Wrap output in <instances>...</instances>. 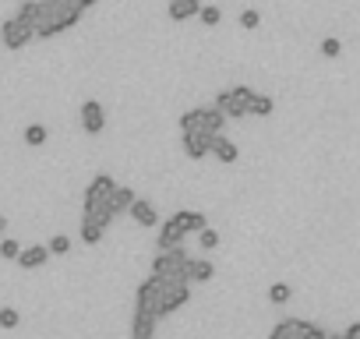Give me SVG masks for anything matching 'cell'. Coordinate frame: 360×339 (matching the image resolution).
Returning <instances> with one entry per match:
<instances>
[{
	"label": "cell",
	"mask_w": 360,
	"mask_h": 339,
	"mask_svg": "<svg viewBox=\"0 0 360 339\" xmlns=\"http://www.w3.org/2000/svg\"><path fill=\"white\" fill-rule=\"evenodd\" d=\"M82 8L78 0H39V18L32 25V36L36 39H50V36H60L64 29H75L82 22Z\"/></svg>",
	"instance_id": "6da1fadb"
},
{
	"label": "cell",
	"mask_w": 360,
	"mask_h": 339,
	"mask_svg": "<svg viewBox=\"0 0 360 339\" xmlns=\"http://www.w3.org/2000/svg\"><path fill=\"white\" fill-rule=\"evenodd\" d=\"M152 279V293H155V307H159V318H166L169 311L184 307L191 300V283L184 279H173V276H148Z\"/></svg>",
	"instance_id": "7a4b0ae2"
},
{
	"label": "cell",
	"mask_w": 360,
	"mask_h": 339,
	"mask_svg": "<svg viewBox=\"0 0 360 339\" xmlns=\"http://www.w3.org/2000/svg\"><path fill=\"white\" fill-rule=\"evenodd\" d=\"M113 188H117V181H113L110 174H96L92 184L85 188V216L99 219L103 226L113 223V212H110V195H113Z\"/></svg>",
	"instance_id": "3957f363"
},
{
	"label": "cell",
	"mask_w": 360,
	"mask_h": 339,
	"mask_svg": "<svg viewBox=\"0 0 360 339\" xmlns=\"http://www.w3.org/2000/svg\"><path fill=\"white\" fill-rule=\"evenodd\" d=\"M188 272H191V255L184 251V244L166 248V251H159V255L152 258V276H173V279L191 283Z\"/></svg>",
	"instance_id": "277c9868"
},
{
	"label": "cell",
	"mask_w": 360,
	"mask_h": 339,
	"mask_svg": "<svg viewBox=\"0 0 360 339\" xmlns=\"http://www.w3.org/2000/svg\"><path fill=\"white\" fill-rule=\"evenodd\" d=\"M226 117L216 106H195L188 113H180V131H198V134H223Z\"/></svg>",
	"instance_id": "5b68a950"
},
{
	"label": "cell",
	"mask_w": 360,
	"mask_h": 339,
	"mask_svg": "<svg viewBox=\"0 0 360 339\" xmlns=\"http://www.w3.org/2000/svg\"><path fill=\"white\" fill-rule=\"evenodd\" d=\"M251 96H255V89H248V85H233V89H223V92H216V110L230 120V117H248V106H251Z\"/></svg>",
	"instance_id": "8992f818"
},
{
	"label": "cell",
	"mask_w": 360,
	"mask_h": 339,
	"mask_svg": "<svg viewBox=\"0 0 360 339\" xmlns=\"http://www.w3.org/2000/svg\"><path fill=\"white\" fill-rule=\"evenodd\" d=\"M36 36H32V25H25V22H18V18H8L4 25H0V43H4L8 50H25L29 43H32Z\"/></svg>",
	"instance_id": "52a82bcc"
},
{
	"label": "cell",
	"mask_w": 360,
	"mask_h": 339,
	"mask_svg": "<svg viewBox=\"0 0 360 339\" xmlns=\"http://www.w3.org/2000/svg\"><path fill=\"white\" fill-rule=\"evenodd\" d=\"M184 237H188V226H184V212H176V216H169L162 226H159V237H155V248L159 251H166V248H176V244H184Z\"/></svg>",
	"instance_id": "ba28073f"
},
{
	"label": "cell",
	"mask_w": 360,
	"mask_h": 339,
	"mask_svg": "<svg viewBox=\"0 0 360 339\" xmlns=\"http://www.w3.org/2000/svg\"><path fill=\"white\" fill-rule=\"evenodd\" d=\"M78 120H82V131L85 134H103L106 131V110H103V103L85 99L82 110H78Z\"/></svg>",
	"instance_id": "9c48e42d"
},
{
	"label": "cell",
	"mask_w": 360,
	"mask_h": 339,
	"mask_svg": "<svg viewBox=\"0 0 360 339\" xmlns=\"http://www.w3.org/2000/svg\"><path fill=\"white\" fill-rule=\"evenodd\" d=\"M212 138H216V134L184 131V152H188V159H205V155H209V148H212Z\"/></svg>",
	"instance_id": "30bf717a"
},
{
	"label": "cell",
	"mask_w": 360,
	"mask_h": 339,
	"mask_svg": "<svg viewBox=\"0 0 360 339\" xmlns=\"http://www.w3.org/2000/svg\"><path fill=\"white\" fill-rule=\"evenodd\" d=\"M127 216H131L138 226H159V212L152 209V202H145V198H138V195H134V202L127 205Z\"/></svg>",
	"instance_id": "8fae6325"
},
{
	"label": "cell",
	"mask_w": 360,
	"mask_h": 339,
	"mask_svg": "<svg viewBox=\"0 0 360 339\" xmlns=\"http://www.w3.org/2000/svg\"><path fill=\"white\" fill-rule=\"evenodd\" d=\"M15 262H18L22 269H43V265L50 262V251H46V244H32V248H22Z\"/></svg>",
	"instance_id": "7c38bea8"
},
{
	"label": "cell",
	"mask_w": 360,
	"mask_h": 339,
	"mask_svg": "<svg viewBox=\"0 0 360 339\" xmlns=\"http://www.w3.org/2000/svg\"><path fill=\"white\" fill-rule=\"evenodd\" d=\"M134 311H141V314H152V318H159V307H155V293H152V279L138 283V290H134Z\"/></svg>",
	"instance_id": "4fadbf2b"
},
{
	"label": "cell",
	"mask_w": 360,
	"mask_h": 339,
	"mask_svg": "<svg viewBox=\"0 0 360 339\" xmlns=\"http://www.w3.org/2000/svg\"><path fill=\"white\" fill-rule=\"evenodd\" d=\"M155 328H159V318L134 311V318H131V339H155Z\"/></svg>",
	"instance_id": "5bb4252c"
},
{
	"label": "cell",
	"mask_w": 360,
	"mask_h": 339,
	"mask_svg": "<svg viewBox=\"0 0 360 339\" xmlns=\"http://www.w3.org/2000/svg\"><path fill=\"white\" fill-rule=\"evenodd\" d=\"M209 155H216L219 162H237V159H240V148H237L230 138L216 134V138H212V148H209Z\"/></svg>",
	"instance_id": "9a60e30c"
},
{
	"label": "cell",
	"mask_w": 360,
	"mask_h": 339,
	"mask_svg": "<svg viewBox=\"0 0 360 339\" xmlns=\"http://www.w3.org/2000/svg\"><path fill=\"white\" fill-rule=\"evenodd\" d=\"M198 8H202V0H169V18L173 22H188V18H195L198 15Z\"/></svg>",
	"instance_id": "2e32d148"
},
{
	"label": "cell",
	"mask_w": 360,
	"mask_h": 339,
	"mask_svg": "<svg viewBox=\"0 0 360 339\" xmlns=\"http://www.w3.org/2000/svg\"><path fill=\"white\" fill-rule=\"evenodd\" d=\"M78 237H82L85 244H99V241L106 237V226H103L99 219H92V216H82V226H78Z\"/></svg>",
	"instance_id": "e0dca14e"
},
{
	"label": "cell",
	"mask_w": 360,
	"mask_h": 339,
	"mask_svg": "<svg viewBox=\"0 0 360 339\" xmlns=\"http://www.w3.org/2000/svg\"><path fill=\"white\" fill-rule=\"evenodd\" d=\"M131 202H134V191L117 184V188H113V195H110V212H113V219H117V216H124Z\"/></svg>",
	"instance_id": "ac0fdd59"
},
{
	"label": "cell",
	"mask_w": 360,
	"mask_h": 339,
	"mask_svg": "<svg viewBox=\"0 0 360 339\" xmlns=\"http://www.w3.org/2000/svg\"><path fill=\"white\" fill-rule=\"evenodd\" d=\"M300 328H304L300 318H283V321L269 332V339H300Z\"/></svg>",
	"instance_id": "d6986e66"
},
{
	"label": "cell",
	"mask_w": 360,
	"mask_h": 339,
	"mask_svg": "<svg viewBox=\"0 0 360 339\" xmlns=\"http://www.w3.org/2000/svg\"><path fill=\"white\" fill-rule=\"evenodd\" d=\"M248 113H251V117H272V113H276V99H272V96H265V92H255V96H251Z\"/></svg>",
	"instance_id": "ffe728a7"
},
{
	"label": "cell",
	"mask_w": 360,
	"mask_h": 339,
	"mask_svg": "<svg viewBox=\"0 0 360 339\" xmlns=\"http://www.w3.org/2000/svg\"><path fill=\"white\" fill-rule=\"evenodd\" d=\"M212 276H216L212 262H205V258H191V272H188V279H191V283H209Z\"/></svg>",
	"instance_id": "44dd1931"
},
{
	"label": "cell",
	"mask_w": 360,
	"mask_h": 339,
	"mask_svg": "<svg viewBox=\"0 0 360 339\" xmlns=\"http://www.w3.org/2000/svg\"><path fill=\"white\" fill-rule=\"evenodd\" d=\"M22 138H25V145L39 148V145H46V141H50V131H46V124H29Z\"/></svg>",
	"instance_id": "7402d4cb"
},
{
	"label": "cell",
	"mask_w": 360,
	"mask_h": 339,
	"mask_svg": "<svg viewBox=\"0 0 360 339\" xmlns=\"http://www.w3.org/2000/svg\"><path fill=\"white\" fill-rule=\"evenodd\" d=\"M15 18L25 22V25H36V18H39V0H22L18 11H15Z\"/></svg>",
	"instance_id": "603a6c76"
},
{
	"label": "cell",
	"mask_w": 360,
	"mask_h": 339,
	"mask_svg": "<svg viewBox=\"0 0 360 339\" xmlns=\"http://www.w3.org/2000/svg\"><path fill=\"white\" fill-rule=\"evenodd\" d=\"M290 297H293V286H290V283H272V286H269V300H272V304H286Z\"/></svg>",
	"instance_id": "cb8c5ba5"
},
{
	"label": "cell",
	"mask_w": 360,
	"mask_h": 339,
	"mask_svg": "<svg viewBox=\"0 0 360 339\" xmlns=\"http://www.w3.org/2000/svg\"><path fill=\"white\" fill-rule=\"evenodd\" d=\"M195 18H202V25H209V29H216V25L223 22V11L209 4V8H198V15H195Z\"/></svg>",
	"instance_id": "d4e9b609"
},
{
	"label": "cell",
	"mask_w": 360,
	"mask_h": 339,
	"mask_svg": "<svg viewBox=\"0 0 360 339\" xmlns=\"http://www.w3.org/2000/svg\"><path fill=\"white\" fill-rule=\"evenodd\" d=\"M184 226H188V234H198L209 226V219H205V212H184Z\"/></svg>",
	"instance_id": "484cf974"
},
{
	"label": "cell",
	"mask_w": 360,
	"mask_h": 339,
	"mask_svg": "<svg viewBox=\"0 0 360 339\" xmlns=\"http://www.w3.org/2000/svg\"><path fill=\"white\" fill-rule=\"evenodd\" d=\"M198 248H202V251H216V248H219V234L209 230V226L198 230Z\"/></svg>",
	"instance_id": "4316f807"
},
{
	"label": "cell",
	"mask_w": 360,
	"mask_h": 339,
	"mask_svg": "<svg viewBox=\"0 0 360 339\" xmlns=\"http://www.w3.org/2000/svg\"><path fill=\"white\" fill-rule=\"evenodd\" d=\"M46 251H50V255H68V251H71V237H68V234H57V237H50Z\"/></svg>",
	"instance_id": "83f0119b"
},
{
	"label": "cell",
	"mask_w": 360,
	"mask_h": 339,
	"mask_svg": "<svg viewBox=\"0 0 360 339\" xmlns=\"http://www.w3.org/2000/svg\"><path fill=\"white\" fill-rule=\"evenodd\" d=\"M18 321H22V314L15 311V307H0V328H18Z\"/></svg>",
	"instance_id": "f1b7e54d"
},
{
	"label": "cell",
	"mask_w": 360,
	"mask_h": 339,
	"mask_svg": "<svg viewBox=\"0 0 360 339\" xmlns=\"http://www.w3.org/2000/svg\"><path fill=\"white\" fill-rule=\"evenodd\" d=\"M18 251H22V244H18V241H11V237H8V241H0V258L15 262V258H18Z\"/></svg>",
	"instance_id": "f546056e"
},
{
	"label": "cell",
	"mask_w": 360,
	"mask_h": 339,
	"mask_svg": "<svg viewBox=\"0 0 360 339\" xmlns=\"http://www.w3.org/2000/svg\"><path fill=\"white\" fill-rule=\"evenodd\" d=\"M300 339H328V332H325L321 325H314V321H304V328H300Z\"/></svg>",
	"instance_id": "4dcf8cb0"
},
{
	"label": "cell",
	"mask_w": 360,
	"mask_h": 339,
	"mask_svg": "<svg viewBox=\"0 0 360 339\" xmlns=\"http://www.w3.org/2000/svg\"><path fill=\"white\" fill-rule=\"evenodd\" d=\"M339 53H342V43H339V39H332V36H328V39H321V57H328V60H332V57H339Z\"/></svg>",
	"instance_id": "1f68e13d"
},
{
	"label": "cell",
	"mask_w": 360,
	"mask_h": 339,
	"mask_svg": "<svg viewBox=\"0 0 360 339\" xmlns=\"http://www.w3.org/2000/svg\"><path fill=\"white\" fill-rule=\"evenodd\" d=\"M258 25H262V15H258V11H244V15H240V29L251 32V29H258Z\"/></svg>",
	"instance_id": "d6a6232c"
},
{
	"label": "cell",
	"mask_w": 360,
	"mask_h": 339,
	"mask_svg": "<svg viewBox=\"0 0 360 339\" xmlns=\"http://www.w3.org/2000/svg\"><path fill=\"white\" fill-rule=\"evenodd\" d=\"M342 339H360V321H349L346 332H342Z\"/></svg>",
	"instance_id": "836d02e7"
},
{
	"label": "cell",
	"mask_w": 360,
	"mask_h": 339,
	"mask_svg": "<svg viewBox=\"0 0 360 339\" xmlns=\"http://www.w3.org/2000/svg\"><path fill=\"white\" fill-rule=\"evenodd\" d=\"M96 4H99V0H78V8H82V11H92Z\"/></svg>",
	"instance_id": "e575fe53"
},
{
	"label": "cell",
	"mask_w": 360,
	"mask_h": 339,
	"mask_svg": "<svg viewBox=\"0 0 360 339\" xmlns=\"http://www.w3.org/2000/svg\"><path fill=\"white\" fill-rule=\"evenodd\" d=\"M8 230V216H0V234H4Z\"/></svg>",
	"instance_id": "d590c367"
},
{
	"label": "cell",
	"mask_w": 360,
	"mask_h": 339,
	"mask_svg": "<svg viewBox=\"0 0 360 339\" xmlns=\"http://www.w3.org/2000/svg\"><path fill=\"white\" fill-rule=\"evenodd\" d=\"M328 339H342V335H328Z\"/></svg>",
	"instance_id": "8d00e7d4"
}]
</instances>
